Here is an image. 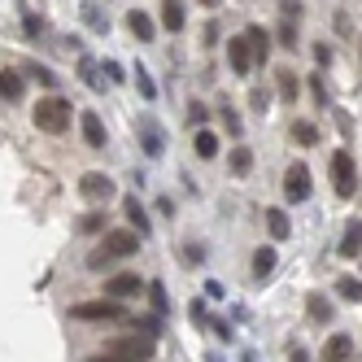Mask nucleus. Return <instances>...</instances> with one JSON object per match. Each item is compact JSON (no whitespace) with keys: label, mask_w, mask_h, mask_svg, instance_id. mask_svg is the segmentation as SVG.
Segmentation results:
<instances>
[{"label":"nucleus","mask_w":362,"mask_h":362,"mask_svg":"<svg viewBox=\"0 0 362 362\" xmlns=\"http://www.w3.org/2000/svg\"><path fill=\"white\" fill-rule=\"evenodd\" d=\"M31 122H35V132H44V136H66L70 132V100L66 96H44V100H35Z\"/></svg>","instance_id":"nucleus-1"},{"label":"nucleus","mask_w":362,"mask_h":362,"mask_svg":"<svg viewBox=\"0 0 362 362\" xmlns=\"http://www.w3.org/2000/svg\"><path fill=\"white\" fill-rule=\"evenodd\" d=\"M153 358V336H122V341L105 345V354H92L88 362H148Z\"/></svg>","instance_id":"nucleus-2"},{"label":"nucleus","mask_w":362,"mask_h":362,"mask_svg":"<svg viewBox=\"0 0 362 362\" xmlns=\"http://www.w3.org/2000/svg\"><path fill=\"white\" fill-rule=\"evenodd\" d=\"M122 315L127 310L114 297H96V301H74L70 305V319H79V323H118Z\"/></svg>","instance_id":"nucleus-3"},{"label":"nucleus","mask_w":362,"mask_h":362,"mask_svg":"<svg viewBox=\"0 0 362 362\" xmlns=\"http://www.w3.org/2000/svg\"><path fill=\"white\" fill-rule=\"evenodd\" d=\"M332 188H336V197H354V188H358V166H354V158H349V148H336L332 153Z\"/></svg>","instance_id":"nucleus-4"},{"label":"nucleus","mask_w":362,"mask_h":362,"mask_svg":"<svg viewBox=\"0 0 362 362\" xmlns=\"http://www.w3.org/2000/svg\"><path fill=\"white\" fill-rule=\"evenodd\" d=\"M79 197H83V201H92V205L114 201V179H110L105 170H88V175L79 179Z\"/></svg>","instance_id":"nucleus-5"},{"label":"nucleus","mask_w":362,"mask_h":362,"mask_svg":"<svg viewBox=\"0 0 362 362\" xmlns=\"http://www.w3.org/2000/svg\"><path fill=\"white\" fill-rule=\"evenodd\" d=\"M105 253L110 257H132L136 249H140V231L136 227H114V231H105Z\"/></svg>","instance_id":"nucleus-6"},{"label":"nucleus","mask_w":362,"mask_h":362,"mask_svg":"<svg viewBox=\"0 0 362 362\" xmlns=\"http://www.w3.org/2000/svg\"><path fill=\"white\" fill-rule=\"evenodd\" d=\"M284 197H288L293 205H301L310 197V166H301V162L288 166V175H284Z\"/></svg>","instance_id":"nucleus-7"},{"label":"nucleus","mask_w":362,"mask_h":362,"mask_svg":"<svg viewBox=\"0 0 362 362\" xmlns=\"http://www.w3.org/2000/svg\"><path fill=\"white\" fill-rule=\"evenodd\" d=\"M140 288H144V279H140L136 271H122V275L105 279V297H114V301H127V297H140Z\"/></svg>","instance_id":"nucleus-8"},{"label":"nucleus","mask_w":362,"mask_h":362,"mask_svg":"<svg viewBox=\"0 0 362 362\" xmlns=\"http://www.w3.org/2000/svg\"><path fill=\"white\" fill-rule=\"evenodd\" d=\"M227 66L236 70L240 79H245V74H253V57H249V40H245V31L227 40Z\"/></svg>","instance_id":"nucleus-9"},{"label":"nucleus","mask_w":362,"mask_h":362,"mask_svg":"<svg viewBox=\"0 0 362 362\" xmlns=\"http://www.w3.org/2000/svg\"><path fill=\"white\" fill-rule=\"evenodd\" d=\"M245 40H249L253 70H262V66H267V57H271V31H267V27H245Z\"/></svg>","instance_id":"nucleus-10"},{"label":"nucleus","mask_w":362,"mask_h":362,"mask_svg":"<svg viewBox=\"0 0 362 362\" xmlns=\"http://www.w3.org/2000/svg\"><path fill=\"white\" fill-rule=\"evenodd\" d=\"M79 132H83V144H88V148H105V144H110L105 122H100V114H92V110L79 118Z\"/></svg>","instance_id":"nucleus-11"},{"label":"nucleus","mask_w":362,"mask_h":362,"mask_svg":"<svg viewBox=\"0 0 362 362\" xmlns=\"http://www.w3.org/2000/svg\"><path fill=\"white\" fill-rule=\"evenodd\" d=\"M349 354H354V341H349V332H336L332 341L323 345L319 362H349Z\"/></svg>","instance_id":"nucleus-12"},{"label":"nucleus","mask_w":362,"mask_h":362,"mask_svg":"<svg viewBox=\"0 0 362 362\" xmlns=\"http://www.w3.org/2000/svg\"><path fill=\"white\" fill-rule=\"evenodd\" d=\"M127 27H132V35H136L140 44L158 40V27H153V18H148L144 9H132V13H127Z\"/></svg>","instance_id":"nucleus-13"},{"label":"nucleus","mask_w":362,"mask_h":362,"mask_svg":"<svg viewBox=\"0 0 362 362\" xmlns=\"http://www.w3.org/2000/svg\"><path fill=\"white\" fill-rule=\"evenodd\" d=\"M22 92H27V83H22L18 70H0V100H9V105H18Z\"/></svg>","instance_id":"nucleus-14"},{"label":"nucleus","mask_w":362,"mask_h":362,"mask_svg":"<svg viewBox=\"0 0 362 362\" xmlns=\"http://www.w3.org/2000/svg\"><path fill=\"white\" fill-rule=\"evenodd\" d=\"M336 249H341V257H358L362 253V218H354L345 227V236H341V245H336Z\"/></svg>","instance_id":"nucleus-15"},{"label":"nucleus","mask_w":362,"mask_h":362,"mask_svg":"<svg viewBox=\"0 0 362 362\" xmlns=\"http://www.w3.org/2000/svg\"><path fill=\"white\" fill-rule=\"evenodd\" d=\"M192 148H197V158H205V162H214V158H218V136L210 132V127H201V132L192 136Z\"/></svg>","instance_id":"nucleus-16"},{"label":"nucleus","mask_w":362,"mask_h":362,"mask_svg":"<svg viewBox=\"0 0 362 362\" xmlns=\"http://www.w3.org/2000/svg\"><path fill=\"white\" fill-rule=\"evenodd\" d=\"M288 136H293L301 148H315V144H319V127L310 122V118H297V122L288 127Z\"/></svg>","instance_id":"nucleus-17"},{"label":"nucleus","mask_w":362,"mask_h":362,"mask_svg":"<svg viewBox=\"0 0 362 362\" xmlns=\"http://www.w3.org/2000/svg\"><path fill=\"white\" fill-rule=\"evenodd\" d=\"M275 257H279L275 245H262V249H257V253H253V279H267V275L275 271Z\"/></svg>","instance_id":"nucleus-18"},{"label":"nucleus","mask_w":362,"mask_h":362,"mask_svg":"<svg viewBox=\"0 0 362 362\" xmlns=\"http://www.w3.org/2000/svg\"><path fill=\"white\" fill-rule=\"evenodd\" d=\"M305 315L315 319V323H327V319H332V301L319 297V293H310V297H305Z\"/></svg>","instance_id":"nucleus-19"},{"label":"nucleus","mask_w":362,"mask_h":362,"mask_svg":"<svg viewBox=\"0 0 362 362\" xmlns=\"http://www.w3.org/2000/svg\"><path fill=\"white\" fill-rule=\"evenodd\" d=\"M249 166H253V153H249L245 144H240V148H231V158H227V170L236 175V179H245V175H249Z\"/></svg>","instance_id":"nucleus-20"},{"label":"nucleus","mask_w":362,"mask_h":362,"mask_svg":"<svg viewBox=\"0 0 362 362\" xmlns=\"http://www.w3.org/2000/svg\"><path fill=\"white\" fill-rule=\"evenodd\" d=\"M122 210H127V218H132V227L140 231V236H148V214L140 210V201H136V197H127V201H122Z\"/></svg>","instance_id":"nucleus-21"},{"label":"nucleus","mask_w":362,"mask_h":362,"mask_svg":"<svg viewBox=\"0 0 362 362\" xmlns=\"http://www.w3.org/2000/svg\"><path fill=\"white\" fill-rule=\"evenodd\" d=\"M267 227H271L275 240H288V231H293V223H288V214H284V210H271L267 214Z\"/></svg>","instance_id":"nucleus-22"},{"label":"nucleus","mask_w":362,"mask_h":362,"mask_svg":"<svg viewBox=\"0 0 362 362\" xmlns=\"http://www.w3.org/2000/svg\"><path fill=\"white\" fill-rule=\"evenodd\" d=\"M336 297H345V301H362V279H354V275H345V279H336Z\"/></svg>","instance_id":"nucleus-23"},{"label":"nucleus","mask_w":362,"mask_h":362,"mask_svg":"<svg viewBox=\"0 0 362 362\" xmlns=\"http://www.w3.org/2000/svg\"><path fill=\"white\" fill-rule=\"evenodd\" d=\"M162 22H166V31H179V27H184V5H179V0H166V5H162Z\"/></svg>","instance_id":"nucleus-24"},{"label":"nucleus","mask_w":362,"mask_h":362,"mask_svg":"<svg viewBox=\"0 0 362 362\" xmlns=\"http://www.w3.org/2000/svg\"><path fill=\"white\" fill-rule=\"evenodd\" d=\"M79 231H83V236H96V231H105V214H100V210L83 214V218H79Z\"/></svg>","instance_id":"nucleus-25"},{"label":"nucleus","mask_w":362,"mask_h":362,"mask_svg":"<svg viewBox=\"0 0 362 362\" xmlns=\"http://www.w3.org/2000/svg\"><path fill=\"white\" fill-rule=\"evenodd\" d=\"M279 96L288 100V105L297 100V74H293V70H279Z\"/></svg>","instance_id":"nucleus-26"},{"label":"nucleus","mask_w":362,"mask_h":362,"mask_svg":"<svg viewBox=\"0 0 362 362\" xmlns=\"http://www.w3.org/2000/svg\"><path fill=\"white\" fill-rule=\"evenodd\" d=\"M118 262V257H110L105 249H96V253H88V271H110Z\"/></svg>","instance_id":"nucleus-27"},{"label":"nucleus","mask_w":362,"mask_h":362,"mask_svg":"<svg viewBox=\"0 0 362 362\" xmlns=\"http://www.w3.org/2000/svg\"><path fill=\"white\" fill-rule=\"evenodd\" d=\"M83 22H88L92 31H100V35H105V18H100V9H96V5H83Z\"/></svg>","instance_id":"nucleus-28"},{"label":"nucleus","mask_w":362,"mask_h":362,"mask_svg":"<svg viewBox=\"0 0 362 362\" xmlns=\"http://www.w3.org/2000/svg\"><path fill=\"white\" fill-rule=\"evenodd\" d=\"M275 35H279L284 48H297V27H293V22H279V31H275Z\"/></svg>","instance_id":"nucleus-29"},{"label":"nucleus","mask_w":362,"mask_h":362,"mask_svg":"<svg viewBox=\"0 0 362 362\" xmlns=\"http://www.w3.org/2000/svg\"><path fill=\"white\" fill-rule=\"evenodd\" d=\"M136 88L144 92V100H153V96H158V88H153V79H148V74H144V66L136 70Z\"/></svg>","instance_id":"nucleus-30"},{"label":"nucleus","mask_w":362,"mask_h":362,"mask_svg":"<svg viewBox=\"0 0 362 362\" xmlns=\"http://www.w3.org/2000/svg\"><path fill=\"white\" fill-rule=\"evenodd\" d=\"M27 70H31V79H40L44 88H53V83H57V79H53V70H48V66H27Z\"/></svg>","instance_id":"nucleus-31"},{"label":"nucleus","mask_w":362,"mask_h":362,"mask_svg":"<svg viewBox=\"0 0 362 362\" xmlns=\"http://www.w3.org/2000/svg\"><path fill=\"white\" fill-rule=\"evenodd\" d=\"M223 127H227V132H231V136H236V132H240V118H236V110H231V105H223Z\"/></svg>","instance_id":"nucleus-32"},{"label":"nucleus","mask_w":362,"mask_h":362,"mask_svg":"<svg viewBox=\"0 0 362 362\" xmlns=\"http://www.w3.org/2000/svg\"><path fill=\"white\" fill-rule=\"evenodd\" d=\"M148 293H153V305H158V315H166V293H162V284H153Z\"/></svg>","instance_id":"nucleus-33"},{"label":"nucleus","mask_w":362,"mask_h":362,"mask_svg":"<svg viewBox=\"0 0 362 362\" xmlns=\"http://www.w3.org/2000/svg\"><path fill=\"white\" fill-rule=\"evenodd\" d=\"M310 96H315V100H319V105H327V88H323L319 79H310Z\"/></svg>","instance_id":"nucleus-34"},{"label":"nucleus","mask_w":362,"mask_h":362,"mask_svg":"<svg viewBox=\"0 0 362 362\" xmlns=\"http://www.w3.org/2000/svg\"><path fill=\"white\" fill-rule=\"evenodd\" d=\"M288 362H310V354H305L301 345H293V349H288Z\"/></svg>","instance_id":"nucleus-35"},{"label":"nucleus","mask_w":362,"mask_h":362,"mask_svg":"<svg viewBox=\"0 0 362 362\" xmlns=\"http://www.w3.org/2000/svg\"><path fill=\"white\" fill-rule=\"evenodd\" d=\"M201 5H205V9H218V5H223V0H201Z\"/></svg>","instance_id":"nucleus-36"}]
</instances>
